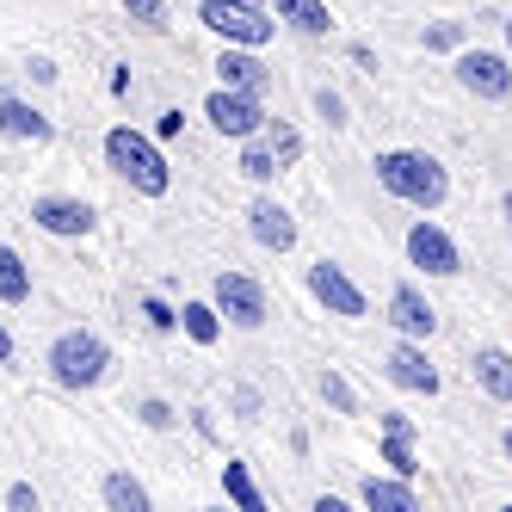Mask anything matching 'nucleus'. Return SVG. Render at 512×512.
Masks as SVG:
<instances>
[{
  "label": "nucleus",
  "mask_w": 512,
  "mask_h": 512,
  "mask_svg": "<svg viewBox=\"0 0 512 512\" xmlns=\"http://www.w3.org/2000/svg\"><path fill=\"white\" fill-rule=\"evenodd\" d=\"M371 167H377V186H383L395 204H408V210H438V204L451 198L445 161L426 155V149H383Z\"/></svg>",
  "instance_id": "obj_1"
},
{
  "label": "nucleus",
  "mask_w": 512,
  "mask_h": 512,
  "mask_svg": "<svg viewBox=\"0 0 512 512\" xmlns=\"http://www.w3.org/2000/svg\"><path fill=\"white\" fill-rule=\"evenodd\" d=\"M105 167H112L136 198H167L173 192V167L161 155V136H142L136 124L105 130Z\"/></svg>",
  "instance_id": "obj_2"
},
{
  "label": "nucleus",
  "mask_w": 512,
  "mask_h": 512,
  "mask_svg": "<svg viewBox=\"0 0 512 512\" xmlns=\"http://www.w3.org/2000/svg\"><path fill=\"white\" fill-rule=\"evenodd\" d=\"M44 364H50V377H56L62 389H99L105 371H112V346H105L93 327H68V334L50 340Z\"/></svg>",
  "instance_id": "obj_3"
},
{
  "label": "nucleus",
  "mask_w": 512,
  "mask_h": 512,
  "mask_svg": "<svg viewBox=\"0 0 512 512\" xmlns=\"http://www.w3.org/2000/svg\"><path fill=\"white\" fill-rule=\"evenodd\" d=\"M198 25L223 44H247V50H266L278 38V13L272 7H247V0H204Z\"/></svg>",
  "instance_id": "obj_4"
},
{
  "label": "nucleus",
  "mask_w": 512,
  "mask_h": 512,
  "mask_svg": "<svg viewBox=\"0 0 512 512\" xmlns=\"http://www.w3.org/2000/svg\"><path fill=\"white\" fill-rule=\"evenodd\" d=\"M210 303L223 309V321H229V327H241V334H260L266 315H272L266 284L253 278V272H235V266H223V272L210 278Z\"/></svg>",
  "instance_id": "obj_5"
},
{
  "label": "nucleus",
  "mask_w": 512,
  "mask_h": 512,
  "mask_svg": "<svg viewBox=\"0 0 512 512\" xmlns=\"http://www.w3.org/2000/svg\"><path fill=\"white\" fill-rule=\"evenodd\" d=\"M451 75L469 99H482V105H500L512 99V50H482V44H463L457 62H451Z\"/></svg>",
  "instance_id": "obj_6"
},
{
  "label": "nucleus",
  "mask_w": 512,
  "mask_h": 512,
  "mask_svg": "<svg viewBox=\"0 0 512 512\" xmlns=\"http://www.w3.org/2000/svg\"><path fill=\"white\" fill-rule=\"evenodd\" d=\"M204 118H210L216 136L247 142V136H260V130H266L272 112H266V99H260V93H241V87H223V81H216L210 99H204Z\"/></svg>",
  "instance_id": "obj_7"
},
{
  "label": "nucleus",
  "mask_w": 512,
  "mask_h": 512,
  "mask_svg": "<svg viewBox=\"0 0 512 512\" xmlns=\"http://www.w3.org/2000/svg\"><path fill=\"white\" fill-rule=\"evenodd\" d=\"M408 266L426 278H457L463 272V247L451 241L445 223H432V210H420L408 223Z\"/></svg>",
  "instance_id": "obj_8"
},
{
  "label": "nucleus",
  "mask_w": 512,
  "mask_h": 512,
  "mask_svg": "<svg viewBox=\"0 0 512 512\" xmlns=\"http://www.w3.org/2000/svg\"><path fill=\"white\" fill-rule=\"evenodd\" d=\"M309 297L327 315H340V321H364V315H371V297H364V290L352 284V272L334 266V260H315L309 266Z\"/></svg>",
  "instance_id": "obj_9"
},
{
  "label": "nucleus",
  "mask_w": 512,
  "mask_h": 512,
  "mask_svg": "<svg viewBox=\"0 0 512 512\" xmlns=\"http://www.w3.org/2000/svg\"><path fill=\"white\" fill-rule=\"evenodd\" d=\"M31 223H38L44 235L56 241H81L99 229V210L87 198H62V192H44V198H31Z\"/></svg>",
  "instance_id": "obj_10"
},
{
  "label": "nucleus",
  "mask_w": 512,
  "mask_h": 512,
  "mask_svg": "<svg viewBox=\"0 0 512 512\" xmlns=\"http://www.w3.org/2000/svg\"><path fill=\"white\" fill-rule=\"evenodd\" d=\"M383 371H389V383H395V389H408V395H438V389H445L438 364L426 358V340H408V334H401V340L389 346Z\"/></svg>",
  "instance_id": "obj_11"
},
{
  "label": "nucleus",
  "mask_w": 512,
  "mask_h": 512,
  "mask_svg": "<svg viewBox=\"0 0 512 512\" xmlns=\"http://www.w3.org/2000/svg\"><path fill=\"white\" fill-rule=\"evenodd\" d=\"M247 235L260 241L266 253H290V247H297V216H290L278 198H266V192H260V198L247 204Z\"/></svg>",
  "instance_id": "obj_12"
},
{
  "label": "nucleus",
  "mask_w": 512,
  "mask_h": 512,
  "mask_svg": "<svg viewBox=\"0 0 512 512\" xmlns=\"http://www.w3.org/2000/svg\"><path fill=\"white\" fill-rule=\"evenodd\" d=\"M389 327H395V334H408V340H432L438 334V309L426 303L420 284H395L389 290Z\"/></svg>",
  "instance_id": "obj_13"
},
{
  "label": "nucleus",
  "mask_w": 512,
  "mask_h": 512,
  "mask_svg": "<svg viewBox=\"0 0 512 512\" xmlns=\"http://www.w3.org/2000/svg\"><path fill=\"white\" fill-rule=\"evenodd\" d=\"M216 81L223 87H241V93H260L272 87V68L260 62V50H247V44H223V56H216Z\"/></svg>",
  "instance_id": "obj_14"
},
{
  "label": "nucleus",
  "mask_w": 512,
  "mask_h": 512,
  "mask_svg": "<svg viewBox=\"0 0 512 512\" xmlns=\"http://www.w3.org/2000/svg\"><path fill=\"white\" fill-rule=\"evenodd\" d=\"M0 136H13V142H50V136H56V118L38 112L31 99L0 93Z\"/></svg>",
  "instance_id": "obj_15"
},
{
  "label": "nucleus",
  "mask_w": 512,
  "mask_h": 512,
  "mask_svg": "<svg viewBox=\"0 0 512 512\" xmlns=\"http://www.w3.org/2000/svg\"><path fill=\"white\" fill-rule=\"evenodd\" d=\"M469 377L488 401H512V346H475Z\"/></svg>",
  "instance_id": "obj_16"
},
{
  "label": "nucleus",
  "mask_w": 512,
  "mask_h": 512,
  "mask_svg": "<svg viewBox=\"0 0 512 512\" xmlns=\"http://www.w3.org/2000/svg\"><path fill=\"white\" fill-rule=\"evenodd\" d=\"M358 500L371 506V512H420V494H414L408 475H364Z\"/></svg>",
  "instance_id": "obj_17"
},
{
  "label": "nucleus",
  "mask_w": 512,
  "mask_h": 512,
  "mask_svg": "<svg viewBox=\"0 0 512 512\" xmlns=\"http://www.w3.org/2000/svg\"><path fill=\"white\" fill-rule=\"evenodd\" d=\"M278 25H290L297 38H327L334 31V13H327V0H272Z\"/></svg>",
  "instance_id": "obj_18"
},
{
  "label": "nucleus",
  "mask_w": 512,
  "mask_h": 512,
  "mask_svg": "<svg viewBox=\"0 0 512 512\" xmlns=\"http://www.w3.org/2000/svg\"><path fill=\"white\" fill-rule=\"evenodd\" d=\"M223 309H216L210 297H198V303H179V334H186L192 346H216V340H223Z\"/></svg>",
  "instance_id": "obj_19"
},
{
  "label": "nucleus",
  "mask_w": 512,
  "mask_h": 512,
  "mask_svg": "<svg viewBox=\"0 0 512 512\" xmlns=\"http://www.w3.org/2000/svg\"><path fill=\"white\" fill-rule=\"evenodd\" d=\"M99 500L112 506V512H149V506H155L149 488H142L130 469H112V475H105V482H99Z\"/></svg>",
  "instance_id": "obj_20"
},
{
  "label": "nucleus",
  "mask_w": 512,
  "mask_h": 512,
  "mask_svg": "<svg viewBox=\"0 0 512 512\" xmlns=\"http://www.w3.org/2000/svg\"><path fill=\"white\" fill-rule=\"evenodd\" d=\"M0 303H7V309L31 303V266H25L19 247H0Z\"/></svg>",
  "instance_id": "obj_21"
},
{
  "label": "nucleus",
  "mask_w": 512,
  "mask_h": 512,
  "mask_svg": "<svg viewBox=\"0 0 512 512\" xmlns=\"http://www.w3.org/2000/svg\"><path fill=\"white\" fill-rule=\"evenodd\" d=\"M223 494H229L241 512H266V494H260V482H253V469H247L241 457L223 463Z\"/></svg>",
  "instance_id": "obj_22"
},
{
  "label": "nucleus",
  "mask_w": 512,
  "mask_h": 512,
  "mask_svg": "<svg viewBox=\"0 0 512 512\" xmlns=\"http://www.w3.org/2000/svg\"><path fill=\"white\" fill-rule=\"evenodd\" d=\"M241 173L253 179V186H272V179L284 173V161L272 155V142H266V136H247V142H241Z\"/></svg>",
  "instance_id": "obj_23"
},
{
  "label": "nucleus",
  "mask_w": 512,
  "mask_h": 512,
  "mask_svg": "<svg viewBox=\"0 0 512 512\" xmlns=\"http://www.w3.org/2000/svg\"><path fill=\"white\" fill-rule=\"evenodd\" d=\"M377 463H389V475H420V457H414V438H401V432H383V445H377Z\"/></svg>",
  "instance_id": "obj_24"
},
{
  "label": "nucleus",
  "mask_w": 512,
  "mask_h": 512,
  "mask_svg": "<svg viewBox=\"0 0 512 512\" xmlns=\"http://www.w3.org/2000/svg\"><path fill=\"white\" fill-rule=\"evenodd\" d=\"M315 389H321V401H327V408H334V414H358V395H352V383H346V377L334 371V364H327V371H321V383H315Z\"/></svg>",
  "instance_id": "obj_25"
},
{
  "label": "nucleus",
  "mask_w": 512,
  "mask_h": 512,
  "mask_svg": "<svg viewBox=\"0 0 512 512\" xmlns=\"http://www.w3.org/2000/svg\"><path fill=\"white\" fill-rule=\"evenodd\" d=\"M260 136L272 142V155H278L284 167H297V155H303V136H297V130H290L284 118H266V130H260Z\"/></svg>",
  "instance_id": "obj_26"
},
{
  "label": "nucleus",
  "mask_w": 512,
  "mask_h": 512,
  "mask_svg": "<svg viewBox=\"0 0 512 512\" xmlns=\"http://www.w3.org/2000/svg\"><path fill=\"white\" fill-rule=\"evenodd\" d=\"M136 420L149 426V432H173L179 426V408H173V401H161V395H149V401H136Z\"/></svg>",
  "instance_id": "obj_27"
},
{
  "label": "nucleus",
  "mask_w": 512,
  "mask_h": 512,
  "mask_svg": "<svg viewBox=\"0 0 512 512\" xmlns=\"http://www.w3.org/2000/svg\"><path fill=\"white\" fill-rule=\"evenodd\" d=\"M142 321H149L155 334H173V327H179V309H173L167 297H142Z\"/></svg>",
  "instance_id": "obj_28"
},
{
  "label": "nucleus",
  "mask_w": 512,
  "mask_h": 512,
  "mask_svg": "<svg viewBox=\"0 0 512 512\" xmlns=\"http://www.w3.org/2000/svg\"><path fill=\"white\" fill-rule=\"evenodd\" d=\"M426 50H463V25L457 19H438V25H426Z\"/></svg>",
  "instance_id": "obj_29"
},
{
  "label": "nucleus",
  "mask_w": 512,
  "mask_h": 512,
  "mask_svg": "<svg viewBox=\"0 0 512 512\" xmlns=\"http://www.w3.org/2000/svg\"><path fill=\"white\" fill-rule=\"evenodd\" d=\"M315 118H321V124H334V130H340V124H346V99H340L334 87H315Z\"/></svg>",
  "instance_id": "obj_30"
},
{
  "label": "nucleus",
  "mask_w": 512,
  "mask_h": 512,
  "mask_svg": "<svg viewBox=\"0 0 512 512\" xmlns=\"http://www.w3.org/2000/svg\"><path fill=\"white\" fill-rule=\"evenodd\" d=\"M124 13H130L142 31H161V25H167V7H161V0H124Z\"/></svg>",
  "instance_id": "obj_31"
},
{
  "label": "nucleus",
  "mask_w": 512,
  "mask_h": 512,
  "mask_svg": "<svg viewBox=\"0 0 512 512\" xmlns=\"http://www.w3.org/2000/svg\"><path fill=\"white\" fill-rule=\"evenodd\" d=\"M229 401H235V420H260V414H266V395L253 389V383H235Z\"/></svg>",
  "instance_id": "obj_32"
},
{
  "label": "nucleus",
  "mask_w": 512,
  "mask_h": 512,
  "mask_svg": "<svg viewBox=\"0 0 512 512\" xmlns=\"http://www.w3.org/2000/svg\"><path fill=\"white\" fill-rule=\"evenodd\" d=\"M155 136H161V142H179V136H186V112H179V105H167V112L155 118Z\"/></svg>",
  "instance_id": "obj_33"
},
{
  "label": "nucleus",
  "mask_w": 512,
  "mask_h": 512,
  "mask_svg": "<svg viewBox=\"0 0 512 512\" xmlns=\"http://www.w3.org/2000/svg\"><path fill=\"white\" fill-rule=\"evenodd\" d=\"M7 512H38V488H31V482H13V488H7Z\"/></svg>",
  "instance_id": "obj_34"
},
{
  "label": "nucleus",
  "mask_w": 512,
  "mask_h": 512,
  "mask_svg": "<svg viewBox=\"0 0 512 512\" xmlns=\"http://www.w3.org/2000/svg\"><path fill=\"white\" fill-rule=\"evenodd\" d=\"M130 87H136V81H130V62H118V68H112V81H105V93H112V99H124Z\"/></svg>",
  "instance_id": "obj_35"
},
{
  "label": "nucleus",
  "mask_w": 512,
  "mask_h": 512,
  "mask_svg": "<svg viewBox=\"0 0 512 512\" xmlns=\"http://www.w3.org/2000/svg\"><path fill=\"white\" fill-rule=\"evenodd\" d=\"M25 68H31V81H38V87H50V81H56V62H50V56H31Z\"/></svg>",
  "instance_id": "obj_36"
},
{
  "label": "nucleus",
  "mask_w": 512,
  "mask_h": 512,
  "mask_svg": "<svg viewBox=\"0 0 512 512\" xmlns=\"http://www.w3.org/2000/svg\"><path fill=\"white\" fill-rule=\"evenodd\" d=\"M352 62L364 68V75H377V50H371V44H352Z\"/></svg>",
  "instance_id": "obj_37"
},
{
  "label": "nucleus",
  "mask_w": 512,
  "mask_h": 512,
  "mask_svg": "<svg viewBox=\"0 0 512 512\" xmlns=\"http://www.w3.org/2000/svg\"><path fill=\"white\" fill-rule=\"evenodd\" d=\"M383 432H401V438H414V420H408V414H383Z\"/></svg>",
  "instance_id": "obj_38"
},
{
  "label": "nucleus",
  "mask_w": 512,
  "mask_h": 512,
  "mask_svg": "<svg viewBox=\"0 0 512 512\" xmlns=\"http://www.w3.org/2000/svg\"><path fill=\"white\" fill-rule=\"evenodd\" d=\"M0 364H13V327L0 321Z\"/></svg>",
  "instance_id": "obj_39"
},
{
  "label": "nucleus",
  "mask_w": 512,
  "mask_h": 512,
  "mask_svg": "<svg viewBox=\"0 0 512 512\" xmlns=\"http://www.w3.org/2000/svg\"><path fill=\"white\" fill-rule=\"evenodd\" d=\"M500 451H506V463H512V426H506V432H500Z\"/></svg>",
  "instance_id": "obj_40"
},
{
  "label": "nucleus",
  "mask_w": 512,
  "mask_h": 512,
  "mask_svg": "<svg viewBox=\"0 0 512 512\" xmlns=\"http://www.w3.org/2000/svg\"><path fill=\"white\" fill-rule=\"evenodd\" d=\"M506 223H512V186H506Z\"/></svg>",
  "instance_id": "obj_41"
},
{
  "label": "nucleus",
  "mask_w": 512,
  "mask_h": 512,
  "mask_svg": "<svg viewBox=\"0 0 512 512\" xmlns=\"http://www.w3.org/2000/svg\"><path fill=\"white\" fill-rule=\"evenodd\" d=\"M506 50H512V13H506Z\"/></svg>",
  "instance_id": "obj_42"
},
{
  "label": "nucleus",
  "mask_w": 512,
  "mask_h": 512,
  "mask_svg": "<svg viewBox=\"0 0 512 512\" xmlns=\"http://www.w3.org/2000/svg\"><path fill=\"white\" fill-rule=\"evenodd\" d=\"M247 7H266V0H247Z\"/></svg>",
  "instance_id": "obj_43"
}]
</instances>
